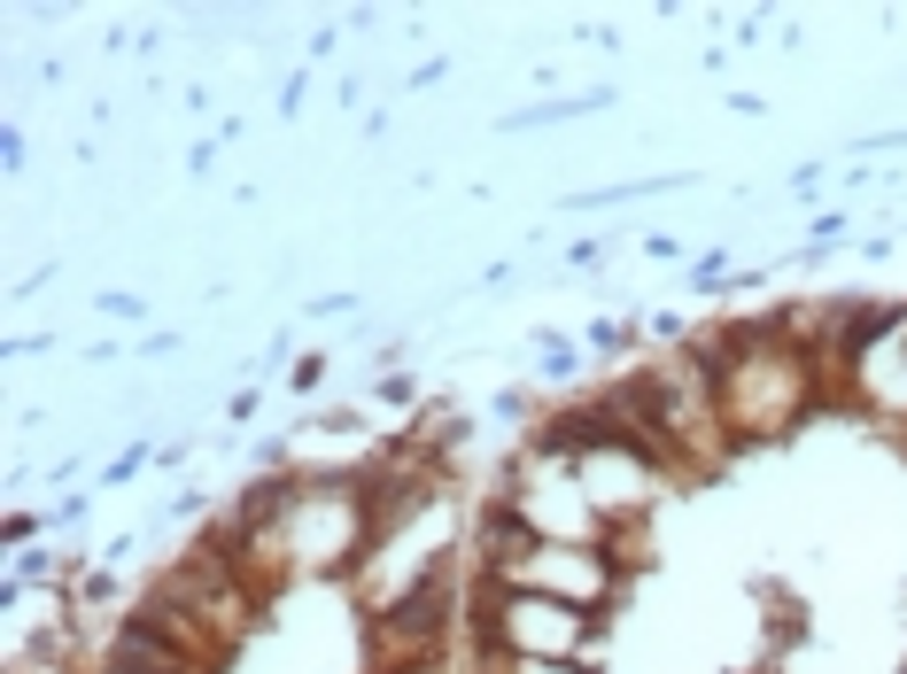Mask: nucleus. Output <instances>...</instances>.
Wrapping results in <instances>:
<instances>
[{
  "instance_id": "obj_1",
  "label": "nucleus",
  "mask_w": 907,
  "mask_h": 674,
  "mask_svg": "<svg viewBox=\"0 0 907 674\" xmlns=\"http://www.w3.org/2000/svg\"><path fill=\"white\" fill-rule=\"evenodd\" d=\"M691 350L714 373V403H721V427H729L737 450L784 442V435H799L806 418L831 403V380H822L814 350H799L791 333H784V310L776 318H729L714 333H691Z\"/></svg>"
},
{
  "instance_id": "obj_2",
  "label": "nucleus",
  "mask_w": 907,
  "mask_h": 674,
  "mask_svg": "<svg viewBox=\"0 0 907 674\" xmlns=\"http://www.w3.org/2000/svg\"><path fill=\"white\" fill-rule=\"evenodd\" d=\"M605 613L558 605V598H528V589H497L473 574V605H466V643L488 651H520V659H598Z\"/></svg>"
},
{
  "instance_id": "obj_3",
  "label": "nucleus",
  "mask_w": 907,
  "mask_h": 674,
  "mask_svg": "<svg viewBox=\"0 0 907 674\" xmlns=\"http://www.w3.org/2000/svg\"><path fill=\"white\" fill-rule=\"evenodd\" d=\"M466 674H598V659H520V651L466 643Z\"/></svg>"
},
{
  "instance_id": "obj_4",
  "label": "nucleus",
  "mask_w": 907,
  "mask_h": 674,
  "mask_svg": "<svg viewBox=\"0 0 907 674\" xmlns=\"http://www.w3.org/2000/svg\"><path fill=\"white\" fill-rule=\"evenodd\" d=\"M613 94H574V102H543V109H520L513 117V132H535V125H566V117H590V109H605Z\"/></svg>"
},
{
  "instance_id": "obj_5",
  "label": "nucleus",
  "mask_w": 907,
  "mask_h": 674,
  "mask_svg": "<svg viewBox=\"0 0 907 674\" xmlns=\"http://www.w3.org/2000/svg\"><path fill=\"white\" fill-rule=\"evenodd\" d=\"M636 342V318H590V357H621Z\"/></svg>"
},
{
  "instance_id": "obj_6",
  "label": "nucleus",
  "mask_w": 907,
  "mask_h": 674,
  "mask_svg": "<svg viewBox=\"0 0 907 674\" xmlns=\"http://www.w3.org/2000/svg\"><path fill=\"white\" fill-rule=\"evenodd\" d=\"M148 465H155V450H148V442H132V450H117V458L102 465V488H125V481H140Z\"/></svg>"
},
{
  "instance_id": "obj_7",
  "label": "nucleus",
  "mask_w": 907,
  "mask_h": 674,
  "mask_svg": "<svg viewBox=\"0 0 907 674\" xmlns=\"http://www.w3.org/2000/svg\"><path fill=\"white\" fill-rule=\"evenodd\" d=\"M729 287V257H721V248H706V257L691 264V295H721Z\"/></svg>"
},
{
  "instance_id": "obj_8",
  "label": "nucleus",
  "mask_w": 907,
  "mask_h": 674,
  "mask_svg": "<svg viewBox=\"0 0 907 674\" xmlns=\"http://www.w3.org/2000/svg\"><path fill=\"white\" fill-rule=\"evenodd\" d=\"M574 365H582V357H574L566 342H543V380H574Z\"/></svg>"
},
{
  "instance_id": "obj_9",
  "label": "nucleus",
  "mask_w": 907,
  "mask_h": 674,
  "mask_svg": "<svg viewBox=\"0 0 907 674\" xmlns=\"http://www.w3.org/2000/svg\"><path fill=\"white\" fill-rule=\"evenodd\" d=\"M257 411H264V395H257V388H233V395H225V418H233V427H249Z\"/></svg>"
},
{
  "instance_id": "obj_10",
  "label": "nucleus",
  "mask_w": 907,
  "mask_h": 674,
  "mask_svg": "<svg viewBox=\"0 0 907 674\" xmlns=\"http://www.w3.org/2000/svg\"><path fill=\"white\" fill-rule=\"evenodd\" d=\"M318 380H326V357H295V373H287V388H295V395H310Z\"/></svg>"
},
{
  "instance_id": "obj_11",
  "label": "nucleus",
  "mask_w": 907,
  "mask_h": 674,
  "mask_svg": "<svg viewBox=\"0 0 907 674\" xmlns=\"http://www.w3.org/2000/svg\"><path fill=\"white\" fill-rule=\"evenodd\" d=\"M373 403H388V411H403V403H411V380H403V373H388V380L373 388Z\"/></svg>"
},
{
  "instance_id": "obj_12",
  "label": "nucleus",
  "mask_w": 907,
  "mask_h": 674,
  "mask_svg": "<svg viewBox=\"0 0 907 674\" xmlns=\"http://www.w3.org/2000/svg\"><path fill=\"white\" fill-rule=\"evenodd\" d=\"M102 310H109V318H140V295H125V287H109V295H102Z\"/></svg>"
},
{
  "instance_id": "obj_13",
  "label": "nucleus",
  "mask_w": 907,
  "mask_h": 674,
  "mask_svg": "<svg viewBox=\"0 0 907 674\" xmlns=\"http://www.w3.org/2000/svg\"><path fill=\"white\" fill-rule=\"evenodd\" d=\"M403 674H450V666H403Z\"/></svg>"
}]
</instances>
